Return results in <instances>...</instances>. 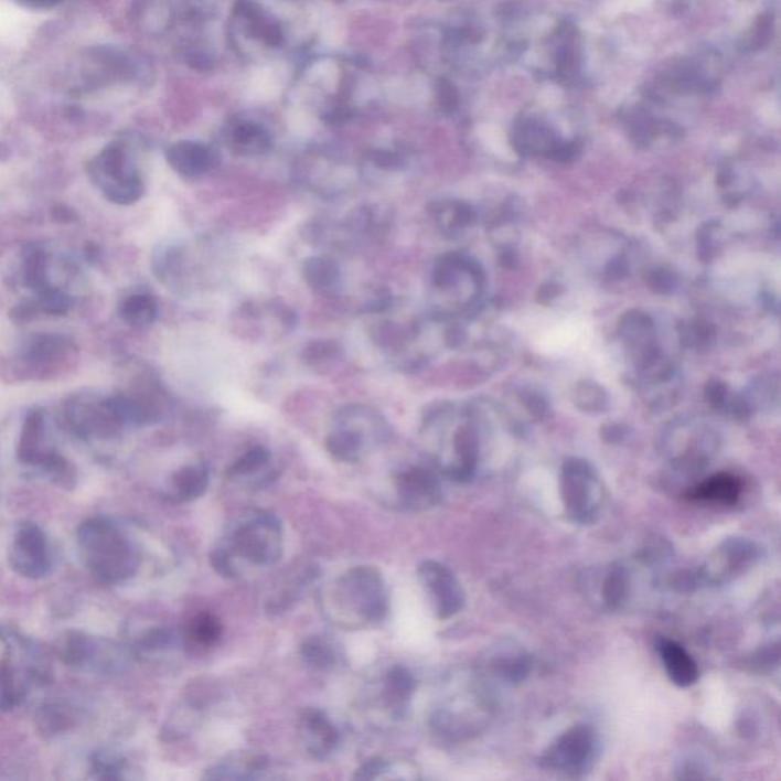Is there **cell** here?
Masks as SVG:
<instances>
[{
    "label": "cell",
    "instance_id": "cell-1",
    "mask_svg": "<svg viewBox=\"0 0 781 781\" xmlns=\"http://www.w3.org/2000/svg\"><path fill=\"white\" fill-rule=\"evenodd\" d=\"M285 534L270 512H249L226 528L211 549V565L229 580L249 579L272 568L282 557Z\"/></svg>",
    "mask_w": 781,
    "mask_h": 781
},
{
    "label": "cell",
    "instance_id": "cell-2",
    "mask_svg": "<svg viewBox=\"0 0 781 781\" xmlns=\"http://www.w3.org/2000/svg\"><path fill=\"white\" fill-rule=\"evenodd\" d=\"M318 601L325 619L346 631L376 628L389 611L384 576L368 565L349 569L330 581L321 589Z\"/></svg>",
    "mask_w": 781,
    "mask_h": 781
},
{
    "label": "cell",
    "instance_id": "cell-3",
    "mask_svg": "<svg viewBox=\"0 0 781 781\" xmlns=\"http://www.w3.org/2000/svg\"><path fill=\"white\" fill-rule=\"evenodd\" d=\"M79 557L98 581L117 585L141 567V552L129 534L106 517L86 521L78 529Z\"/></svg>",
    "mask_w": 781,
    "mask_h": 781
},
{
    "label": "cell",
    "instance_id": "cell-4",
    "mask_svg": "<svg viewBox=\"0 0 781 781\" xmlns=\"http://www.w3.org/2000/svg\"><path fill=\"white\" fill-rule=\"evenodd\" d=\"M45 676L42 653L26 639L0 629V708L22 703Z\"/></svg>",
    "mask_w": 781,
    "mask_h": 781
},
{
    "label": "cell",
    "instance_id": "cell-5",
    "mask_svg": "<svg viewBox=\"0 0 781 781\" xmlns=\"http://www.w3.org/2000/svg\"><path fill=\"white\" fill-rule=\"evenodd\" d=\"M359 421L353 408L339 414L336 428L325 440L327 452L339 462L354 464L370 453L376 446L385 443L389 436L384 418L373 410L357 408Z\"/></svg>",
    "mask_w": 781,
    "mask_h": 781
},
{
    "label": "cell",
    "instance_id": "cell-6",
    "mask_svg": "<svg viewBox=\"0 0 781 781\" xmlns=\"http://www.w3.org/2000/svg\"><path fill=\"white\" fill-rule=\"evenodd\" d=\"M599 731L589 724H577L561 732L542 756V767L556 774L580 779L599 762Z\"/></svg>",
    "mask_w": 781,
    "mask_h": 781
},
{
    "label": "cell",
    "instance_id": "cell-7",
    "mask_svg": "<svg viewBox=\"0 0 781 781\" xmlns=\"http://www.w3.org/2000/svg\"><path fill=\"white\" fill-rule=\"evenodd\" d=\"M89 176L115 205H133L146 191L141 174L121 143H110L89 163Z\"/></svg>",
    "mask_w": 781,
    "mask_h": 781
},
{
    "label": "cell",
    "instance_id": "cell-8",
    "mask_svg": "<svg viewBox=\"0 0 781 781\" xmlns=\"http://www.w3.org/2000/svg\"><path fill=\"white\" fill-rule=\"evenodd\" d=\"M560 498L565 513L576 524L591 525L603 513V485L596 473L581 462L568 464L561 473Z\"/></svg>",
    "mask_w": 781,
    "mask_h": 781
},
{
    "label": "cell",
    "instance_id": "cell-9",
    "mask_svg": "<svg viewBox=\"0 0 781 781\" xmlns=\"http://www.w3.org/2000/svg\"><path fill=\"white\" fill-rule=\"evenodd\" d=\"M762 559V548L747 537H728L697 573L700 584L719 586L742 576Z\"/></svg>",
    "mask_w": 781,
    "mask_h": 781
},
{
    "label": "cell",
    "instance_id": "cell-10",
    "mask_svg": "<svg viewBox=\"0 0 781 781\" xmlns=\"http://www.w3.org/2000/svg\"><path fill=\"white\" fill-rule=\"evenodd\" d=\"M418 579L438 620L452 619L462 611L466 591L452 569L441 561L425 560L418 567Z\"/></svg>",
    "mask_w": 781,
    "mask_h": 781
},
{
    "label": "cell",
    "instance_id": "cell-11",
    "mask_svg": "<svg viewBox=\"0 0 781 781\" xmlns=\"http://www.w3.org/2000/svg\"><path fill=\"white\" fill-rule=\"evenodd\" d=\"M417 681L408 668L394 665L378 677L368 693V708L385 720H400L408 712Z\"/></svg>",
    "mask_w": 781,
    "mask_h": 781
},
{
    "label": "cell",
    "instance_id": "cell-12",
    "mask_svg": "<svg viewBox=\"0 0 781 781\" xmlns=\"http://www.w3.org/2000/svg\"><path fill=\"white\" fill-rule=\"evenodd\" d=\"M8 560L19 576L42 579L51 569L50 544L42 528L34 524L22 525L11 541Z\"/></svg>",
    "mask_w": 781,
    "mask_h": 781
},
{
    "label": "cell",
    "instance_id": "cell-13",
    "mask_svg": "<svg viewBox=\"0 0 781 781\" xmlns=\"http://www.w3.org/2000/svg\"><path fill=\"white\" fill-rule=\"evenodd\" d=\"M394 488H396L398 507L405 512H428L443 500L440 482L429 470L421 468H409L398 472Z\"/></svg>",
    "mask_w": 781,
    "mask_h": 781
},
{
    "label": "cell",
    "instance_id": "cell-14",
    "mask_svg": "<svg viewBox=\"0 0 781 781\" xmlns=\"http://www.w3.org/2000/svg\"><path fill=\"white\" fill-rule=\"evenodd\" d=\"M482 671L502 683L520 684L532 673L533 657L524 645L517 644L516 641L502 640L485 653Z\"/></svg>",
    "mask_w": 781,
    "mask_h": 781
},
{
    "label": "cell",
    "instance_id": "cell-15",
    "mask_svg": "<svg viewBox=\"0 0 781 781\" xmlns=\"http://www.w3.org/2000/svg\"><path fill=\"white\" fill-rule=\"evenodd\" d=\"M46 425L43 410L28 414L20 437L19 458L28 466H40L47 473H53L63 464V457L45 448Z\"/></svg>",
    "mask_w": 781,
    "mask_h": 781
},
{
    "label": "cell",
    "instance_id": "cell-16",
    "mask_svg": "<svg viewBox=\"0 0 781 781\" xmlns=\"http://www.w3.org/2000/svg\"><path fill=\"white\" fill-rule=\"evenodd\" d=\"M167 162L179 176L197 179L208 174L221 162L218 151L206 143L179 141L165 151Z\"/></svg>",
    "mask_w": 781,
    "mask_h": 781
},
{
    "label": "cell",
    "instance_id": "cell-17",
    "mask_svg": "<svg viewBox=\"0 0 781 781\" xmlns=\"http://www.w3.org/2000/svg\"><path fill=\"white\" fill-rule=\"evenodd\" d=\"M300 739L306 751L318 760L332 757L341 743L336 725L321 710H309L302 715Z\"/></svg>",
    "mask_w": 781,
    "mask_h": 781
},
{
    "label": "cell",
    "instance_id": "cell-18",
    "mask_svg": "<svg viewBox=\"0 0 781 781\" xmlns=\"http://www.w3.org/2000/svg\"><path fill=\"white\" fill-rule=\"evenodd\" d=\"M270 762L266 756L249 751H238L225 756L213 767L206 769V780H260L269 771Z\"/></svg>",
    "mask_w": 781,
    "mask_h": 781
},
{
    "label": "cell",
    "instance_id": "cell-19",
    "mask_svg": "<svg viewBox=\"0 0 781 781\" xmlns=\"http://www.w3.org/2000/svg\"><path fill=\"white\" fill-rule=\"evenodd\" d=\"M210 485V468L203 461L183 466L171 477L167 500L183 504L203 496Z\"/></svg>",
    "mask_w": 781,
    "mask_h": 781
},
{
    "label": "cell",
    "instance_id": "cell-20",
    "mask_svg": "<svg viewBox=\"0 0 781 781\" xmlns=\"http://www.w3.org/2000/svg\"><path fill=\"white\" fill-rule=\"evenodd\" d=\"M661 660L673 684L681 688L692 687L699 680V667L691 653L676 641L663 639L657 644Z\"/></svg>",
    "mask_w": 781,
    "mask_h": 781
},
{
    "label": "cell",
    "instance_id": "cell-21",
    "mask_svg": "<svg viewBox=\"0 0 781 781\" xmlns=\"http://www.w3.org/2000/svg\"><path fill=\"white\" fill-rule=\"evenodd\" d=\"M743 484L732 473H716L707 480L700 481L695 488L688 490L687 496L692 501L710 502V504L735 505L742 496Z\"/></svg>",
    "mask_w": 781,
    "mask_h": 781
},
{
    "label": "cell",
    "instance_id": "cell-22",
    "mask_svg": "<svg viewBox=\"0 0 781 781\" xmlns=\"http://www.w3.org/2000/svg\"><path fill=\"white\" fill-rule=\"evenodd\" d=\"M302 278L306 285L320 295L336 292L342 282L341 267L327 255H313L302 263Z\"/></svg>",
    "mask_w": 781,
    "mask_h": 781
},
{
    "label": "cell",
    "instance_id": "cell-23",
    "mask_svg": "<svg viewBox=\"0 0 781 781\" xmlns=\"http://www.w3.org/2000/svg\"><path fill=\"white\" fill-rule=\"evenodd\" d=\"M301 655L310 667L321 672L334 671L345 660L342 644L329 635L309 636L301 645Z\"/></svg>",
    "mask_w": 781,
    "mask_h": 781
},
{
    "label": "cell",
    "instance_id": "cell-24",
    "mask_svg": "<svg viewBox=\"0 0 781 781\" xmlns=\"http://www.w3.org/2000/svg\"><path fill=\"white\" fill-rule=\"evenodd\" d=\"M632 596L631 571L621 564L606 569L600 585V600L608 611H620Z\"/></svg>",
    "mask_w": 781,
    "mask_h": 781
},
{
    "label": "cell",
    "instance_id": "cell-25",
    "mask_svg": "<svg viewBox=\"0 0 781 781\" xmlns=\"http://www.w3.org/2000/svg\"><path fill=\"white\" fill-rule=\"evenodd\" d=\"M318 568L314 565H302L293 573H289V579L282 580L280 591L272 593L267 601V611L272 613L285 612L290 608V603L297 600L298 593L307 588V585L312 584L318 577Z\"/></svg>",
    "mask_w": 781,
    "mask_h": 781
},
{
    "label": "cell",
    "instance_id": "cell-26",
    "mask_svg": "<svg viewBox=\"0 0 781 781\" xmlns=\"http://www.w3.org/2000/svg\"><path fill=\"white\" fill-rule=\"evenodd\" d=\"M72 349V342L60 334H35L23 349V359L33 364L58 362Z\"/></svg>",
    "mask_w": 781,
    "mask_h": 781
},
{
    "label": "cell",
    "instance_id": "cell-27",
    "mask_svg": "<svg viewBox=\"0 0 781 781\" xmlns=\"http://www.w3.org/2000/svg\"><path fill=\"white\" fill-rule=\"evenodd\" d=\"M417 769H413V763L406 760H390L384 757L368 760L357 769L356 780H404L418 779Z\"/></svg>",
    "mask_w": 781,
    "mask_h": 781
},
{
    "label": "cell",
    "instance_id": "cell-28",
    "mask_svg": "<svg viewBox=\"0 0 781 781\" xmlns=\"http://www.w3.org/2000/svg\"><path fill=\"white\" fill-rule=\"evenodd\" d=\"M231 143L243 157H260L270 149V137L261 126L243 121L231 130Z\"/></svg>",
    "mask_w": 781,
    "mask_h": 781
},
{
    "label": "cell",
    "instance_id": "cell-29",
    "mask_svg": "<svg viewBox=\"0 0 781 781\" xmlns=\"http://www.w3.org/2000/svg\"><path fill=\"white\" fill-rule=\"evenodd\" d=\"M159 307L157 300L151 295H130L119 306V317L131 327L142 329L149 327L158 320Z\"/></svg>",
    "mask_w": 781,
    "mask_h": 781
},
{
    "label": "cell",
    "instance_id": "cell-30",
    "mask_svg": "<svg viewBox=\"0 0 781 781\" xmlns=\"http://www.w3.org/2000/svg\"><path fill=\"white\" fill-rule=\"evenodd\" d=\"M270 461H272L270 450L265 446H255L231 466L228 478L237 482L258 480L260 478L258 475L269 468Z\"/></svg>",
    "mask_w": 781,
    "mask_h": 781
},
{
    "label": "cell",
    "instance_id": "cell-31",
    "mask_svg": "<svg viewBox=\"0 0 781 781\" xmlns=\"http://www.w3.org/2000/svg\"><path fill=\"white\" fill-rule=\"evenodd\" d=\"M23 282L28 289L42 292L47 286V257L45 250L30 245L22 253Z\"/></svg>",
    "mask_w": 781,
    "mask_h": 781
},
{
    "label": "cell",
    "instance_id": "cell-32",
    "mask_svg": "<svg viewBox=\"0 0 781 781\" xmlns=\"http://www.w3.org/2000/svg\"><path fill=\"white\" fill-rule=\"evenodd\" d=\"M190 639L201 648H211L217 643L223 633L222 621L214 613L203 612L190 624Z\"/></svg>",
    "mask_w": 781,
    "mask_h": 781
},
{
    "label": "cell",
    "instance_id": "cell-33",
    "mask_svg": "<svg viewBox=\"0 0 781 781\" xmlns=\"http://www.w3.org/2000/svg\"><path fill=\"white\" fill-rule=\"evenodd\" d=\"M344 354L341 344L329 339H320V341L309 342L301 353V361L309 366H318L327 364V362L336 361Z\"/></svg>",
    "mask_w": 781,
    "mask_h": 781
},
{
    "label": "cell",
    "instance_id": "cell-34",
    "mask_svg": "<svg viewBox=\"0 0 781 781\" xmlns=\"http://www.w3.org/2000/svg\"><path fill=\"white\" fill-rule=\"evenodd\" d=\"M38 306L40 312L51 314V317H65L71 312L72 298L62 290L46 287L45 290L39 292Z\"/></svg>",
    "mask_w": 781,
    "mask_h": 781
},
{
    "label": "cell",
    "instance_id": "cell-35",
    "mask_svg": "<svg viewBox=\"0 0 781 781\" xmlns=\"http://www.w3.org/2000/svg\"><path fill=\"white\" fill-rule=\"evenodd\" d=\"M438 105L443 107L446 111H452L457 109L458 101H460V95L456 85L449 82L448 78H440L436 86Z\"/></svg>",
    "mask_w": 781,
    "mask_h": 781
},
{
    "label": "cell",
    "instance_id": "cell-36",
    "mask_svg": "<svg viewBox=\"0 0 781 781\" xmlns=\"http://www.w3.org/2000/svg\"><path fill=\"white\" fill-rule=\"evenodd\" d=\"M557 66H559L560 75L571 77L576 75L580 66V57L577 54V47L574 45H565L560 47L557 55Z\"/></svg>",
    "mask_w": 781,
    "mask_h": 781
},
{
    "label": "cell",
    "instance_id": "cell-37",
    "mask_svg": "<svg viewBox=\"0 0 781 781\" xmlns=\"http://www.w3.org/2000/svg\"><path fill=\"white\" fill-rule=\"evenodd\" d=\"M39 312L38 301H23L11 309L10 320L18 325L28 324L38 318Z\"/></svg>",
    "mask_w": 781,
    "mask_h": 781
},
{
    "label": "cell",
    "instance_id": "cell-38",
    "mask_svg": "<svg viewBox=\"0 0 781 781\" xmlns=\"http://www.w3.org/2000/svg\"><path fill=\"white\" fill-rule=\"evenodd\" d=\"M772 34V15H762L757 20L755 31H752V47L759 50L763 47L771 39Z\"/></svg>",
    "mask_w": 781,
    "mask_h": 781
},
{
    "label": "cell",
    "instance_id": "cell-39",
    "mask_svg": "<svg viewBox=\"0 0 781 781\" xmlns=\"http://www.w3.org/2000/svg\"><path fill=\"white\" fill-rule=\"evenodd\" d=\"M372 161L378 169L394 170L400 167L404 159H402L400 154L396 153V151L376 150L373 151Z\"/></svg>",
    "mask_w": 781,
    "mask_h": 781
},
{
    "label": "cell",
    "instance_id": "cell-40",
    "mask_svg": "<svg viewBox=\"0 0 781 781\" xmlns=\"http://www.w3.org/2000/svg\"><path fill=\"white\" fill-rule=\"evenodd\" d=\"M189 65L195 71L206 72L213 69V58L202 51H193L189 55Z\"/></svg>",
    "mask_w": 781,
    "mask_h": 781
},
{
    "label": "cell",
    "instance_id": "cell-41",
    "mask_svg": "<svg viewBox=\"0 0 781 781\" xmlns=\"http://www.w3.org/2000/svg\"><path fill=\"white\" fill-rule=\"evenodd\" d=\"M53 218L62 225H69V223L77 221V214L65 205H57L53 210Z\"/></svg>",
    "mask_w": 781,
    "mask_h": 781
}]
</instances>
